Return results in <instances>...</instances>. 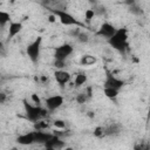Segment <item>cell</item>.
<instances>
[{
    "instance_id": "6da1fadb",
    "label": "cell",
    "mask_w": 150,
    "mask_h": 150,
    "mask_svg": "<svg viewBox=\"0 0 150 150\" xmlns=\"http://www.w3.org/2000/svg\"><path fill=\"white\" fill-rule=\"evenodd\" d=\"M108 43L120 53H124L129 45H128V29L127 28H120L116 29L115 34L108 39Z\"/></svg>"
},
{
    "instance_id": "7a4b0ae2",
    "label": "cell",
    "mask_w": 150,
    "mask_h": 150,
    "mask_svg": "<svg viewBox=\"0 0 150 150\" xmlns=\"http://www.w3.org/2000/svg\"><path fill=\"white\" fill-rule=\"evenodd\" d=\"M23 108H25V112H26V117L32 121L33 123L40 121V118L45 117L47 115V110L43 109L41 105H33L30 103H28L26 100H23Z\"/></svg>"
},
{
    "instance_id": "3957f363",
    "label": "cell",
    "mask_w": 150,
    "mask_h": 150,
    "mask_svg": "<svg viewBox=\"0 0 150 150\" xmlns=\"http://www.w3.org/2000/svg\"><path fill=\"white\" fill-rule=\"evenodd\" d=\"M52 14L55 15V18H57L60 20V22L64 26H82L81 22H79L70 13L66 12V11H62V9H50Z\"/></svg>"
},
{
    "instance_id": "277c9868",
    "label": "cell",
    "mask_w": 150,
    "mask_h": 150,
    "mask_svg": "<svg viewBox=\"0 0 150 150\" xmlns=\"http://www.w3.org/2000/svg\"><path fill=\"white\" fill-rule=\"evenodd\" d=\"M41 43H42V38L38 36L33 42H30L27 48H26V53L27 56L29 57V60L33 63H36L39 61L40 57V50H41Z\"/></svg>"
},
{
    "instance_id": "5b68a950",
    "label": "cell",
    "mask_w": 150,
    "mask_h": 150,
    "mask_svg": "<svg viewBox=\"0 0 150 150\" xmlns=\"http://www.w3.org/2000/svg\"><path fill=\"white\" fill-rule=\"evenodd\" d=\"M73 53V46L69 43H63L60 45L55 48L54 52V59L59 61H66V59Z\"/></svg>"
},
{
    "instance_id": "8992f818",
    "label": "cell",
    "mask_w": 150,
    "mask_h": 150,
    "mask_svg": "<svg viewBox=\"0 0 150 150\" xmlns=\"http://www.w3.org/2000/svg\"><path fill=\"white\" fill-rule=\"evenodd\" d=\"M103 86H104V88H111V89H115V90H120L124 86V81L117 79L116 76H114L110 73H107V77H105V81H104Z\"/></svg>"
},
{
    "instance_id": "52a82bcc",
    "label": "cell",
    "mask_w": 150,
    "mask_h": 150,
    "mask_svg": "<svg viewBox=\"0 0 150 150\" xmlns=\"http://www.w3.org/2000/svg\"><path fill=\"white\" fill-rule=\"evenodd\" d=\"M62 104H63V97L61 95H53L46 98V107L50 111L59 109Z\"/></svg>"
},
{
    "instance_id": "ba28073f",
    "label": "cell",
    "mask_w": 150,
    "mask_h": 150,
    "mask_svg": "<svg viewBox=\"0 0 150 150\" xmlns=\"http://www.w3.org/2000/svg\"><path fill=\"white\" fill-rule=\"evenodd\" d=\"M115 32H116V28H115L114 25H111V23H109V22H103V23L100 26V28H98V30L96 32V34L100 35V36H104V38H107V39H110V38L115 34Z\"/></svg>"
},
{
    "instance_id": "9c48e42d",
    "label": "cell",
    "mask_w": 150,
    "mask_h": 150,
    "mask_svg": "<svg viewBox=\"0 0 150 150\" xmlns=\"http://www.w3.org/2000/svg\"><path fill=\"white\" fill-rule=\"evenodd\" d=\"M45 146H46V148H53V149L60 150V149L64 148V142L61 141L60 136H56V135L53 134V136L45 143Z\"/></svg>"
},
{
    "instance_id": "30bf717a",
    "label": "cell",
    "mask_w": 150,
    "mask_h": 150,
    "mask_svg": "<svg viewBox=\"0 0 150 150\" xmlns=\"http://www.w3.org/2000/svg\"><path fill=\"white\" fill-rule=\"evenodd\" d=\"M54 77H55V80H56L57 83H60L61 86H63V84H66L67 82H69L71 75H70V73H68V71H66V70L57 69V70L54 73Z\"/></svg>"
},
{
    "instance_id": "8fae6325",
    "label": "cell",
    "mask_w": 150,
    "mask_h": 150,
    "mask_svg": "<svg viewBox=\"0 0 150 150\" xmlns=\"http://www.w3.org/2000/svg\"><path fill=\"white\" fill-rule=\"evenodd\" d=\"M121 131H122V127L120 123H111L108 127L103 128L104 136H115V135H118Z\"/></svg>"
},
{
    "instance_id": "7c38bea8",
    "label": "cell",
    "mask_w": 150,
    "mask_h": 150,
    "mask_svg": "<svg viewBox=\"0 0 150 150\" xmlns=\"http://www.w3.org/2000/svg\"><path fill=\"white\" fill-rule=\"evenodd\" d=\"M16 142L19 144H21V145H30V144H33L34 143V131L20 135L16 138Z\"/></svg>"
},
{
    "instance_id": "4fadbf2b",
    "label": "cell",
    "mask_w": 150,
    "mask_h": 150,
    "mask_svg": "<svg viewBox=\"0 0 150 150\" xmlns=\"http://www.w3.org/2000/svg\"><path fill=\"white\" fill-rule=\"evenodd\" d=\"M53 136V134H48L45 131H34V143H40V144H45L50 137Z\"/></svg>"
},
{
    "instance_id": "5bb4252c",
    "label": "cell",
    "mask_w": 150,
    "mask_h": 150,
    "mask_svg": "<svg viewBox=\"0 0 150 150\" xmlns=\"http://www.w3.org/2000/svg\"><path fill=\"white\" fill-rule=\"evenodd\" d=\"M22 29V23L21 22H11L9 28H8V40L13 39L15 35H18Z\"/></svg>"
},
{
    "instance_id": "9a60e30c",
    "label": "cell",
    "mask_w": 150,
    "mask_h": 150,
    "mask_svg": "<svg viewBox=\"0 0 150 150\" xmlns=\"http://www.w3.org/2000/svg\"><path fill=\"white\" fill-rule=\"evenodd\" d=\"M9 21H11L9 13H7L5 11H0V28H4Z\"/></svg>"
},
{
    "instance_id": "2e32d148",
    "label": "cell",
    "mask_w": 150,
    "mask_h": 150,
    "mask_svg": "<svg viewBox=\"0 0 150 150\" xmlns=\"http://www.w3.org/2000/svg\"><path fill=\"white\" fill-rule=\"evenodd\" d=\"M95 62H96V59L91 55H83L81 57V64H83V66H91Z\"/></svg>"
},
{
    "instance_id": "e0dca14e",
    "label": "cell",
    "mask_w": 150,
    "mask_h": 150,
    "mask_svg": "<svg viewBox=\"0 0 150 150\" xmlns=\"http://www.w3.org/2000/svg\"><path fill=\"white\" fill-rule=\"evenodd\" d=\"M103 94L110 98V100H115L117 96H118V90H115V89H111V88H104L103 89Z\"/></svg>"
},
{
    "instance_id": "ac0fdd59",
    "label": "cell",
    "mask_w": 150,
    "mask_h": 150,
    "mask_svg": "<svg viewBox=\"0 0 150 150\" xmlns=\"http://www.w3.org/2000/svg\"><path fill=\"white\" fill-rule=\"evenodd\" d=\"M86 82H87V76H86L84 74L80 73V74H77V75L75 76V82H74V84H75L76 87H80V86L84 84Z\"/></svg>"
},
{
    "instance_id": "d6986e66",
    "label": "cell",
    "mask_w": 150,
    "mask_h": 150,
    "mask_svg": "<svg viewBox=\"0 0 150 150\" xmlns=\"http://www.w3.org/2000/svg\"><path fill=\"white\" fill-rule=\"evenodd\" d=\"M94 16H95V13H94L93 8L86 9V12H84V20H86L87 23H90V21L94 19Z\"/></svg>"
},
{
    "instance_id": "ffe728a7",
    "label": "cell",
    "mask_w": 150,
    "mask_h": 150,
    "mask_svg": "<svg viewBox=\"0 0 150 150\" xmlns=\"http://www.w3.org/2000/svg\"><path fill=\"white\" fill-rule=\"evenodd\" d=\"M34 128L38 131H43V129H47L48 128V123L45 122V121H38V122L34 123Z\"/></svg>"
},
{
    "instance_id": "44dd1931",
    "label": "cell",
    "mask_w": 150,
    "mask_h": 150,
    "mask_svg": "<svg viewBox=\"0 0 150 150\" xmlns=\"http://www.w3.org/2000/svg\"><path fill=\"white\" fill-rule=\"evenodd\" d=\"M134 150H150V146L148 142H141V143L135 144Z\"/></svg>"
},
{
    "instance_id": "7402d4cb",
    "label": "cell",
    "mask_w": 150,
    "mask_h": 150,
    "mask_svg": "<svg viewBox=\"0 0 150 150\" xmlns=\"http://www.w3.org/2000/svg\"><path fill=\"white\" fill-rule=\"evenodd\" d=\"M76 39H77L80 42H82V43H87V42L89 41V36H88V34H86V33H82V32H80V33L77 34Z\"/></svg>"
},
{
    "instance_id": "603a6c76",
    "label": "cell",
    "mask_w": 150,
    "mask_h": 150,
    "mask_svg": "<svg viewBox=\"0 0 150 150\" xmlns=\"http://www.w3.org/2000/svg\"><path fill=\"white\" fill-rule=\"evenodd\" d=\"M129 11H130L131 13H134V14H141V13H142V9L138 7V5H137L136 2L131 4V6H130Z\"/></svg>"
},
{
    "instance_id": "cb8c5ba5",
    "label": "cell",
    "mask_w": 150,
    "mask_h": 150,
    "mask_svg": "<svg viewBox=\"0 0 150 150\" xmlns=\"http://www.w3.org/2000/svg\"><path fill=\"white\" fill-rule=\"evenodd\" d=\"M94 136H95V137H98V138L103 137V136H104L103 127H96V128L94 129Z\"/></svg>"
},
{
    "instance_id": "d4e9b609",
    "label": "cell",
    "mask_w": 150,
    "mask_h": 150,
    "mask_svg": "<svg viewBox=\"0 0 150 150\" xmlns=\"http://www.w3.org/2000/svg\"><path fill=\"white\" fill-rule=\"evenodd\" d=\"M54 127L55 128H59V129H64L66 128V123L62 120H55L54 121Z\"/></svg>"
},
{
    "instance_id": "484cf974",
    "label": "cell",
    "mask_w": 150,
    "mask_h": 150,
    "mask_svg": "<svg viewBox=\"0 0 150 150\" xmlns=\"http://www.w3.org/2000/svg\"><path fill=\"white\" fill-rule=\"evenodd\" d=\"M87 98H88V97H87V95H86L84 93H81V94H79V95L76 96V101H77L79 103H81V104L84 103V102L87 101Z\"/></svg>"
},
{
    "instance_id": "4316f807",
    "label": "cell",
    "mask_w": 150,
    "mask_h": 150,
    "mask_svg": "<svg viewBox=\"0 0 150 150\" xmlns=\"http://www.w3.org/2000/svg\"><path fill=\"white\" fill-rule=\"evenodd\" d=\"M32 101L34 102V104L35 105H41V100H40V97L38 96V94H32Z\"/></svg>"
},
{
    "instance_id": "83f0119b",
    "label": "cell",
    "mask_w": 150,
    "mask_h": 150,
    "mask_svg": "<svg viewBox=\"0 0 150 150\" xmlns=\"http://www.w3.org/2000/svg\"><path fill=\"white\" fill-rule=\"evenodd\" d=\"M54 66H55L56 68H59V69H62V68L66 66V61H59V60H55Z\"/></svg>"
},
{
    "instance_id": "f1b7e54d",
    "label": "cell",
    "mask_w": 150,
    "mask_h": 150,
    "mask_svg": "<svg viewBox=\"0 0 150 150\" xmlns=\"http://www.w3.org/2000/svg\"><path fill=\"white\" fill-rule=\"evenodd\" d=\"M0 55H4V56L6 55V47L2 41H0Z\"/></svg>"
},
{
    "instance_id": "f546056e",
    "label": "cell",
    "mask_w": 150,
    "mask_h": 150,
    "mask_svg": "<svg viewBox=\"0 0 150 150\" xmlns=\"http://www.w3.org/2000/svg\"><path fill=\"white\" fill-rule=\"evenodd\" d=\"M6 101V94L0 93V103H4Z\"/></svg>"
},
{
    "instance_id": "4dcf8cb0",
    "label": "cell",
    "mask_w": 150,
    "mask_h": 150,
    "mask_svg": "<svg viewBox=\"0 0 150 150\" xmlns=\"http://www.w3.org/2000/svg\"><path fill=\"white\" fill-rule=\"evenodd\" d=\"M55 19H56V18H55V15H53V14H52V15H49V21H50V22H54V21H55Z\"/></svg>"
},
{
    "instance_id": "1f68e13d",
    "label": "cell",
    "mask_w": 150,
    "mask_h": 150,
    "mask_svg": "<svg viewBox=\"0 0 150 150\" xmlns=\"http://www.w3.org/2000/svg\"><path fill=\"white\" fill-rule=\"evenodd\" d=\"M41 80H42V81H43V82H45V81H47V80H48V79H47V77H46V76H42V79H41Z\"/></svg>"
},
{
    "instance_id": "d6a6232c",
    "label": "cell",
    "mask_w": 150,
    "mask_h": 150,
    "mask_svg": "<svg viewBox=\"0 0 150 150\" xmlns=\"http://www.w3.org/2000/svg\"><path fill=\"white\" fill-rule=\"evenodd\" d=\"M46 150H56V149H53V148H46Z\"/></svg>"
},
{
    "instance_id": "836d02e7",
    "label": "cell",
    "mask_w": 150,
    "mask_h": 150,
    "mask_svg": "<svg viewBox=\"0 0 150 150\" xmlns=\"http://www.w3.org/2000/svg\"><path fill=\"white\" fill-rule=\"evenodd\" d=\"M64 150H73V148H70V146H69V148H66Z\"/></svg>"
}]
</instances>
